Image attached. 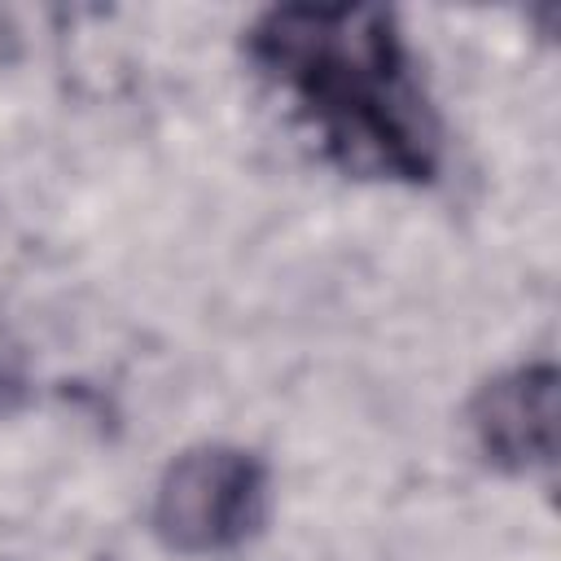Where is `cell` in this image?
I'll use <instances>...</instances> for the list:
<instances>
[{
  "label": "cell",
  "instance_id": "1",
  "mask_svg": "<svg viewBox=\"0 0 561 561\" xmlns=\"http://www.w3.org/2000/svg\"><path fill=\"white\" fill-rule=\"evenodd\" d=\"M250 53L302 96L346 171L390 180H425L434 171V118L408 79L390 13L272 9L250 31Z\"/></svg>",
  "mask_w": 561,
  "mask_h": 561
},
{
  "label": "cell",
  "instance_id": "2",
  "mask_svg": "<svg viewBox=\"0 0 561 561\" xmlns=\"http://www.w3.org/2000/svg\"><path fill=\"white\" fill-rule=\"evenodd\" d=\"M263 495V465L250 451L224 443L193 447L167 465L153 500V526L175 552H228L254 535Z\"/></svg>",
  "mask_w": 561,
  "mask_h": 561
},
{
  "label": "cell",
  "instance_id": "3",
  "mask_svg": "<svg viewBox=\"0 0 561 561\" xmlns=\"http://www.w3.org/2000/svg\"><path fill=\"white\" fill-rule=\"evenodd\" d=\"M473 434L504 469H552L557 460V368L530 364L486 381L473 399Z\"/></svg>",
  "mask_w": 561,
  "mask_h": 561
}]
</instances>
